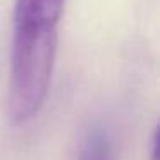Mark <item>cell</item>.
Returning <instances> with one entry per match:
<instances>
[{
    "instance_id": "6da1fadb",
    "label": "cell",
    "mask_w": 160,
    "mask_h": 160,
    "mask_svg": "<svg viewBox=\"0 0 160 160\" xmlns=\"http://www.w3.org/2000/svg\"><path fill=\"white\" fill-rule=\"evenodd\" d=\"M57 53V28L14 24L9 119L31 121L47 100Z\"/></svg>"
},
{
    "instance_id": "7a4b0ae2",
    "label": "cell",
    "mask_w": 160,
    "mask_h": 160,
    "mask_svg": "<svg viewBox=\"0 0 160 160\" xmlns=\"http://www.w3.org/2000/svg\"><path fill=\"white\" fill-rule=\"evenodd\" d=\"M66 0H16L14 24L57 28Z\"/></svg>"
},
{
    "instance_id": "3957f363",
    "label": "cell",
    "mask_w": 160,
    "mask_h": 160,
    "mask_svg": "<svg viewBox=\"0 0 160 160\" xmlns=\"http://www.w3.org/2000/svg\"><path fill=\"white\" fill-rule=\"evenodd\" d=\"M78 160H114V148L102 129H93L81 145Z\"/></svg>"
},
{
    "instance_id": "277c9868",
    "label": "cell",
    "mask_w": 160,
    "mask_h": 160,
    "mask_svg": "<svg viewBox=\"0 0 160 160\" xmlns=\"http://www.w3.org/2000/svg\"><path fill=\"white\" fill-rule=\"evenodd\" d=\"M152 160H157V131L152 136Z\"/></svg>"
}]
</instances>
